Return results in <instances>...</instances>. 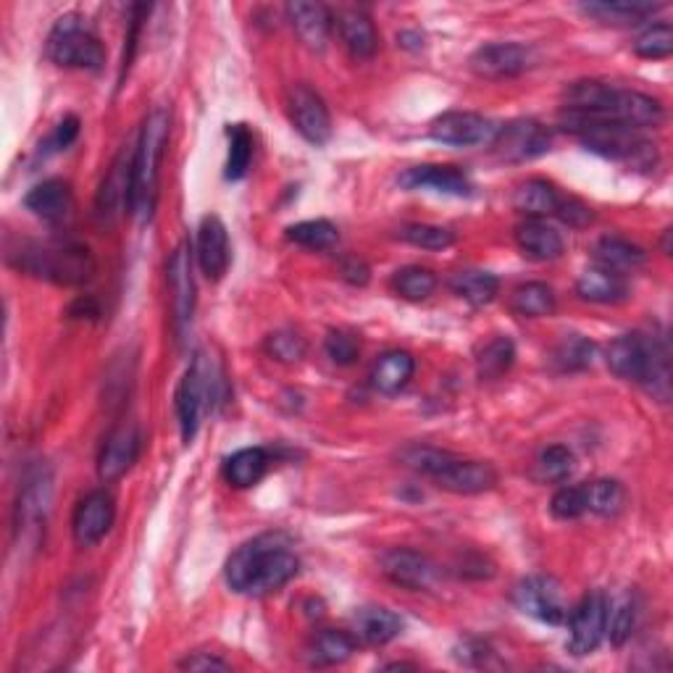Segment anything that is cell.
<instances>
[{
	"instance_id": "cell-1",
	"label": "cell",
	"mask_w": 673,
	"mask_h": 673,
	"mask_svg": "<svg viewBox=\"0 0 673 673\" xmlns=\"http://www.w3.org/2000/svg\"><path fill=\"white\" fill-rule=\"evenodd\" d=\"M297 571H301V558L290 539L280 532H269L248 539L232 553V558L227 560V585L240 595L263 598L287 587Z\"/></svg>"
},
{
	"instance_id": "cell-2",
	"label": "cell",
	"mask_w": 673,
	"mask_h": 673,
	"mask_svg": "<svg viewBox=\"0 0 673 673\" xmlns=\"http://www.w3.org/2000/svg\"><path fill=\"white\" fill-rule=\"evenodd\" d=\"M608 369L619 379L637 381L652 398L669 402L671 398V358L663 339L634 335L616 337L606 350Z\"/></svg>"
},
{
	"instance_id": "cell-3",
	"label": "cell",
	"mask_w": 673,
	"mask_h": 673,
	"mask_svg": "<svg viewBox=\"0 0 673 673\" xmlns=\"http://www.w3.org/2000/svg\"><path fill=\"white\" fill-rule=\"evenodd\" d=\"M9 263L19 272L61 284V287H82L93 280L95 269H98L90 248L74 240L24 242L17 253H9Z\"/></svg>"
},
{
	"instance_id": "cell-4",
	"label": "cell",
	"mask_w": 673,
	"mask_h": 673,
	"mask_svg": "<svg viewBox=\"0 0 673 673\" xmlns=\"http://www.w3.org/2000/svg\"><path fill=\"white\" fill-rule=\"evenodd\" d=\"M400 461L453 495H482V492L497 487V471L492 463L471 461V458H461L440 448H406L400 453Z\"/></svg>"
},
{
	"instance_id": "cell-5",
	"label": "cell",
	"mask_w": 673,
	"mask_h": 673,
	"mask_svg": "<svg viewBox=\"0 0 673 673\" xmlns=\"http://www.w3.org/2000/svg\"><path fill=\"white\" fill-rule=\"evenodd\" d=\"M171 114L166 106H156L145 116L140 140L132 156V213L137 221L153 219L158 203V179H161V161L169 145Z\"/></svg>"
},
{
	"instance_id": "cell-6",
	"label": "cell",
	"mask_w": 673,
	"mask_h": 673,
	"mask_svg": "<svg viewBox=\"0 0 673 673\" xmlns=\"http://www.w3.org/2000/svg\"><path fill=\"white\" fill-rule=\"evenodd\" d=\"M219 385L221 374L217 366L208 360L206 353H196V358H192L190 369L185 371L175 395L179 432H182L185 445H190L196 440L203 413L211 411L219 402Z\"/></svg>"
},
{
	"instance_id": "cell-7",
	"label": "cell",
	"mask_w": 673,
	"mask_h": 673,
	"mask_svg": "<svg viewBox=\"0 0 673 673\" xmlns=\"http://www.w3.org/2000/svg\"><path fill=\"white\" fill-rule=\"evenodd\" d=\"M45 53L55 66L90 69V72H98L106 61L98 34L80 13H66L55 22L51 34H48Z\"/></svg>"
},
{
	"instance_id": "cell-8",
	"label": "cell",
	"mask_w": 673,
	"mask_h": 673,
	"mask_svg": "<svg viewBox=\"0 0 673 673\" xmlns=\"http://www.w3.org/2000/svg\"><path fill=\"white\" fill-rule=\"evenodd\" d=\"M513 602L524 616L547 627H560L568 619L564 587L553 576H526L513 587Z\"/></svg>"
},
{
	"instance_id": "cell-9",
	"label": "cell",
	"mask_w": 673,
	"mask_h": 673,
	"mask_svg": "<svg viewBox=\"0 0 673 673\" xmlns=\"http://www.w3.org/2000/svg\"><path fill=\"white\" fill-rule=\"evenodd\" d=\"M553 137L545 124L534 119H513L503 127H497L495 140H492V150L500 161L505 164H526L534 158L545 156L550 150Z\"/></svg>"
},
{
	"instance_id": "cell-10",
	"label": "cell",
	"mask_w": 673,
	"mask_h": 673,
	"mask_svg": "<svg viewBox=\"0 0 673 673\" xmlns=\"http://www.w3.org/2000/svg\"><path fill=\"white\" fill-rule=\"evenodd\" d=\"M608 595L595 589L585 595L576 610H571V619H568V652L571 655L581 658L600 648L608 631Z\"/></svg>"
},
{
	"instance_id": "cell-11",
	"label": "cell",
	"mask_w": 673,
	"mask_h": 673,
	"mask_svg": "<svg viewBox=\"0 0 673 673\" xmlns=\"http://www.w3.org/2000/svg\"><path fill=\"white\" fill-rule=\"evenodd\" d=\"M166 274H169L175 335L177 343L182 345L192 329V316H196V280H192V255L187 242H182V245L171 253Z\"/></svg>"
},
{
	"instance_id": "cell-12",
	"label": "cell",
	"mask_w": 673,
	"mask_h": 673,
	"mask_svg": "<svg viewBox=\"0 0 673 673\" xmlns=\"http://www.w3.org/2000/svg\"><path fill=\"white\" fill-rule=\"evenodd\" d=\"M497 135V124L487 116L471 114V111H448L437 116L429 127V137L448 148H476V145H492Z\"/></svg>"
},
{
	"instance_id": "cell-13",
	"label": "cell",
	"mask_w": 673,
	"mask_h": 673,
	"mask_svg": "<svg viewBox=\"0 0 673 673\" xmlns=\"http://www.w3.org/2000/svg\"><path fill=\"white\" fill-rule=\"evenodd\" d=\"M537 64V53L532 45L522 43H490L476 48L469 59L471 72L482 80H513Z\"/></svg>"
},
{
	"instance_id": "cell-14",
	"label": "cell",
	"mask_w": 673,
	"mask_h": 673,
	"mask_svg": "<svg viewBox=\"0 0 673 673\" xmlns=\"http://www.w3.org/2000/svg\"><path fill=\"white\" fill-rule=\"evenodd\" d=\"M290 119H293L295 129L301 132V137L305 143L316 145L322 148L332 140V116L329 108L322 95L316 90H311L308 85H295L290 90Z\"/></svg>"
},
{
	"instance_id": "cell-15",
	"label": "cell",
	"mask_w": 673,
	"mask_h": 673,
	"mask_svg": "<svg viewBox=\"0 0 673 673\" xmlns=\"http://www.w3.org/2000/svg\"><path fill=\"white\" fill-rule=\"evenodd\" d=\"M116 522V500L106 490L90 492L76 503L72 516L74 543L80 547L98 545Z\"/></svg>"
},
{
	"instance_id": "cell-16",
	"label": "cell",
	"mask_w": 673,
	"mask_h": 673,
	"mask_svg": "<svg viewBox=\"0 0 673 673\" xmlns=\"http://www.w3.org/2000/svg\"><path fill=\"white\" fill-rule=\"evenodd\" d=\"M132 156H135V150H122L114 158L98 190V200H95L98 219L108 227H114L116 221L132 213Z\"/></svg>"
},
{
	"instance_id": "cell-17",
	"label": "cell",
	"mask_w": 673,
	"mask_h": 673,
	"mask_svg": "<svg viewBox=\"0 0 673 673\" xmlns=\"http://www.w3.org/2000/svg\"><path fill=\"white\" fill-rule=\"evenodd\" d=\"M143 450V429L135 421H124L106 437L98 455V476L103 482H116L135 466Z\"/></svg>"
},
{
	"instance_id": "cell-18",
	"label": "cell",
	"mask_w": 673,
	"mask_h": 673,
	"mask_svg": "<svg viewBox=\"0 0 673 673\" xmlns=\"http://www.w3.org/2000/svg\"><path fill=\"white\" fill-rule=\"evenodd\" d=\"M381 574L402 589L421 592L429 589L437 579V568L424 553L411 550V547H392L381 555Z\"/></svg>"
},
{
	"instance_id": "cell-19",
	"label": "cell",
	"mask_w": 673,
	"mask_h": 673,
	"mask_svg": "<svg viewBox=\"0 0 673 673\" xmlns=\"http://www.w3.org/2000/svg\"><path fill=\"white\" fill-rule=\"evenodd\" d=\"M53 500V474L48 466H38L30 471L24 479L22 495H19L17 505V529L22 534L40 532L45 524L48 511H51Z\"/></svg>"
},
{
	"instance_id": "cell-20",
	"label": "cell",
	"mask_w": 673,
	"mask_h": 673,
	"mask_svg": "<svg viewBox=\"0 0 673 673\" xmlns=\"http://www.w3.org/2000/svg\"><path fill=\"white\" fill-rule=\"evenodd\" d=\"M398 182L402 190H432L440 192V196L453 198H469L474 192V185H471V179L461 169L442 164L413 166V169L402 171Z\"/></svg>"
},
{
	"instance_id": "cell-21",
	"label": "cell",
	"mask_w": 673,
	"mask_h": 673,
	"mask_svg": "<svg viewBox=\"0 0 673 673\" xmlns=\"http://www.w3.org/2000/svg\"><path fill=\"white\" fill-rule=\"evenodd\" d=\"M198 266L203 272L206 280L219 282L224 280L229 272V263H232V248H229V234L224 221L219 217H206L198 227Z\"/></svg>"
},
{
	"instance_id": "cell-22",
	"label": "cell",
	"mask_w": 673,
	"mask_h": 673,
	"mask_svg": "<svg viewBox=\"0 0 673 673\" xmlns=\"http://www.w3.org/2000/svg\"><path fill=\"white\" fill-rule=\"evenodd\" d=\"M284 11H287L290 24H293V30L305 48L322 53L329 45L332 30H335V17H332V11L326 6L295 0V3H287Z\"/></svg>"
},
{
	"instance_id": "cell-23",
	"label": "cell",
	"mask_w": 673,
	"mask_h": 673,
	"mask_svg": "<svg viewBox=\"0 0 673 673\" xmlns=\"http://www.w3.org/2000/svg\"><path fill=\"white\" fill-rule=\"evenodd\" d=\"M27 211H32L34 217L48 221V224H61L72 213L74 198L72 187L64 179H45V182L34 185L24 198Z\"/></svg>"
},
{
	"instance_id": "cell-24",
	"label": "cell",
	"mask_w": 673,
	"mask_h": 673,
	"mask_svg": "<svg viewBox=\"0 0 673 673\" xmlns=\"http://www.w3.org/2000/svg\"><path fill=\"white\" fill-rule=\"evenodd\" d=\"M516 245L529 261L550 263L564 255V238L545 219H526L516 227Z\"/></svg>"
},
{
	"instance_id": "cell-25",
	"label": "cell",
	"mask_w": 673,
	"mask_h": 673,
	"mask_svg": "<svg viewBox=\"0 0 673 673\" xmlns=\"http://www.w3.org/2000/svg\"><path fill=\"white\" fill-rule=\"evenodd\" d=\"M337 27L339 38H343L353 59H374V53L379 51V34L369 13L364 9H343L337 13Z\"/></svg>"
},
{
	"instance_id": "cell-26",
	"label": "cell",
	"mask_w": 673,
	"mask_h": 673,
	"mask_svg": "<svg viewBox=\"0 0 673 673\" xmlns=\"http://www.w3.org/2000/svg\"><path fill=\"white\" fill-rule=\"evenodd\" d=\"M576 295L598 305H619L629 301V282L623 274L592 266L576 280Z\"/></svg>"
},
{
	"instance_id": "cell-27",
	"label": "cell",
	"mask_w": 673,
	"mask_h": 673,
	"mask_svg": "<svg viewBox=\"0 0 673 673\" xmlns=\"http://www.w3.org/2000/svg\"><path fill=\"white\" fill-rule=\"evenodd\" d=\"M416 374V360L406 350L385 353L371 369V385L381 395H398L411 385Z\"/></svg>"
},
{
	"instance_id": "cell-28",
	"label": "cell",
	"mask_w": 673,
	"mask_h": 673,
	"mask_svg": "<svg viewBox=\"0 0 673 673\" xmlns=\"http://www.w3.org/2000/svg\"><path fill=\"white\" fill-rule=\"evenodd\" d=\"M560 192L547 179H526L513 192V208L526 219H547L558 211Z\"/></svg>"
},
{
	"instance_id": "cell-29",
	"label": "cell",
	"mask_w": 673,
	"mask_h": 673,
	"mask_svg": "<svg viewBox=\"0 0 673 673\" xmlns=\"http://www.w3.org/2000/svg\"><path fill=\"white\" fill-rule=\"evenodd\" d=\"M595 261H598V266L610 269V272L623 274L627 276L629 272H637V269H642L644 263H648V253L640 245H634V242L623 240V238H600L598 245H595Z\"/></svg>"
},
{
	"instance_id": "cell-30",
	"label": "cell",
	"mask_w": 673,
	"mask_h": 673,
	"mask_svg": "<svg viewBox=\"0 0 673 673\" xmlns=\"http://www.w3.org/2000/svg\"><path fill=\"white\" fill-rule=\"evenodd\" d=\"M579 11L585 17L598 19L602 24H616V27H629L640 24L644 19H650L652 13L661 11V3H642V0H613V3H585L579 6Z\"/></svg>"
},
{
	"instance_id": "cell-31",
	"label": "cell",
	"mask_w": 673,
	"mask_h": 673,
	"mask_svg": "<svg viewBox=\"0 0 673 673\" xmlns=\"http://www.w3.org/2000/svg\"><path fill=\"white\" fill-rule=\"evenodd\" d=\"M269 453L263 448H245L224 461V479L232 487L248 490L259 484L269 471Z\"/></svg>"
},
{
	"instance_id": "cell-32",
	"label": "cell",
	"mask_w": 673,
	"mask_h": 673,
	"mask_svg": "<svg viewBox=\"0 0 673 673\" xmlns=\"http://www.w3.org/2000/svg\"><path fill=\"white\" fill-rule=\"evenodd\" d=\"M402 631V621L398 613L387 608H360L356 613V634L369 644H390L398 640Z\"/></svg>"
},
{
	"instance_id": "cell-33",
	"label": "cell",
	"mask_w": 673,
	"mask_h": 673,
	"mask_svg": "<svg viewBox=\"0 0 673 673\" xmlns=\"http://www.w3.org/2000/svg\"><path fill=\"white\" fill-rule=\"evenodd\" d=\"M450 290L453 295L466 301L474 308L490 305L500 293V280L490 272H479V269H466V272H455L450 276Z\"/></svg>"
},
{
	"instance_id": "cell-34",
	"label": "cell",
	"mask_w": 673,
	"mask_h": 673,
	"mask_svg": "<svg viewBox=\"0 0 673 673\" xmlns=\"http://www.w3.org/2000/svg\"><path fill=\"white\" fill-rule=\"evenodd\" d=\"M358 648V640L350 631L343 629H324L318 631L308 648V658L314 665H339L350 661Z\"/></svg>"
},
{
	"instance_id": "cell-35",
	"label": "cell",
	"mask_w": 673,
	"mask_h": 673,
	"mask_svg": "<svg viewBox=\"0 0 673 673\" xmlns=\"http://www.w3.org/2000/svg\"><path fill=\"white\" fill-rule=\"evenodd\" d=\"M511 311L522 318H543L555 311V293L545 282H526L513 290Z\"/></svg>"
},
{
	"instance_id": "cell-36",
	"label": "cell",
	"mask_w": 673,
	"mask_h": 673,
	"mask_svg": "<svg viewBox=\"0 0 673 673\" xmlns=\"http://www.w3.org/2000/svg\"><path fill=\"white\" fill-rule=\"evenodd\" d=\"M587 513L595 516H619L627 503V490L616 479H598V482L585 484Z\"/></svg>"
},
{
	"instance_id": "cell-37",
	"label": "cell",
	"mask_w": 673,
	"mask_h": 673,
	"mask_svg": "<svg viewBox=\"0 0 673 673\" xmlns=\"http://www.w3.org/2000/svg\"><path fill=\"white\" fill-rule=\"evenodd\" d=\"M516 364V345L511 337H495L479 350L476 371L482 379H500Z\"/></svg>"
},
{
	"instance_id": "cell-38",
	"label": "cell",
	"mask_w": 673,
	"mask_h": 673,
	"mask_svg": "<svg viewBox=\"0 0 673 673\" xmlns=\"http://www.w3.org/2000/svg\"><path fill=\"white\" fill-rule=\"evenodd\" d=\"M437 284H440V280H437V274L427 266H406L392 276L395 293H398L402 301L411 303H421L427 301V297H432Z\"/></svg>"
},
{
	"instance_id": "cell-39",
	"label": "cell",
	"mask_w": 673,
	"mask_h": 673,
	"mask_svg": "<svg viewBox=\"0 0 673 673\" xmlns=\"http://www.w3.org/2000/svg\"><path fill=\"white\" fill-rule=\"evenodd\" d=\"M595 358H598V348L592 339L581 335H566L553 353V364L560 371H585L595 364Z\"/></svg>"
},
{
	"instance_id": "cell-40",
	"label": "cell",
	"mask_w": 673,
	"mask_h": 673,
	"mask_svg": "<svg viewBox=\"0 0 673 673\" xmlns=\"http://www.w3.org/2000/svg\"><path fill=\"white\" fill-rule=\"evenodd\" d=\"M287 240L295 242V245H301V248H308V250H332L337 245L339 232L332 221L311 219V221H301V224L290 227Z\"/></svg>"
},
{
	"instance_id": "cell-41",
	"label": "cell",
	"mask_w": 673,
	"mask_h": 673,
	"mask_svg": "<svg viewBox=\"0 0 673 673\" xmlns=\"http://www.w3.org/2000/svg\"><path fill=\"white\" fill-rule=\"evenodd\" d=\"M229 137V156H227V179L238 182L248 175L250 161H253V135L245 124H232L227 129Z\"/></svg>"
},
{
	"instance_id": "cell-42",
	"label": "cell",
	"mask_w": 673,
	"mask_h": 673,
	"mask_svg": "<svg viewBox=\"0 0 673 673\" xmlns=\"http://www.w3.org/2000/svg\"><path fill=\"white\" fill-rule=\"evenodd\" d=\"M637 619H640V606H637V600L631 598V595L621 598L619 602H610L606 637H610V642H613L616 648H621L631 637V631H634Z\"/></svg>"
},
{
	"instance_id": "cell-43",
	"label": "cell",
	"mask_w": 673,
	"mask_h": 673,
	"mask_svg": "<svg viewBox=\"0 0 673 673\" xmlns=\"http://www.w3.org/2000/svg\"><path fill=\"white\" fill-rule=\"evenodd\" d=\"M634 53L640 55V59L648 61H661L669 59L673 53V30L671 24H652L644 30L640 38L634 40Z\"/></svg>"
},
{
	"instance_id": "cell-44",
	"label": "cell",
	"mask_w": 673,
	"mask_h": 673,
	"mask_svg": "<svg viewBox=\"0 0 673 673\" xmlns=\"http://www.w3.org/2000/svg\"><path fill=\"white\" fill-rule=\"evenodd\" d=\"M398 238L421 250H445L455 242L450 229L437 224H406L398 232Z\"/></svg>"
},
{
	"instance_id": "cell-45",
	"label": "cell",
	"mask_w": 673,
	"mask_h": 673,
	"mask_svg": "<svg viewBox=\"0 0 673 673\" xmlns=\"http://www.w3.org/2000/svg\"><path fill=\"white\" fill-rule=\"evenodd\" d=\"M266 353L280 364H301L308 353V343L301 332L295 329H280L266 337Z\"/></svg>"
},
{
	"instance_id": "cell-46",
	"label": "cell",
	"mask_w": 673,
	"mask_h": 673,
	"mask_svg": "<svg viewBox=\"0 0 673 673\" xmlns=\"http://www.w3.org/2000/svg\"><path fill=\"white\" fill-rule=\"evenodd\" d=\"M537 471L545 482H566L574 474V453L566 445L545 448L537 458Z\"/></svg>"
},
{
	"instance_id": "cell-47",
	"label": "cell",
	"mask_w": 673,
	"mask_h": 673,
	"mask_svg": "<svg viewBox=\"0 0 673 673\" xmlns=\"http://www.w3.org/2000/svg\"><path fill=\"white\" fill-rule=\"evenodd\" d=\"M550 511L560 522H574L587 513V495L585 484H574V487H560L550 500Z\"/></svg>"
},
{
	"instance_id": "cell-48",
	"label": "cell",
	"mask_w": 673,
	"mask_h": 673,
	"mask_svg": "<svg viewBox=\"0 0 673 673\" xmlns=\"http://www.w3.org/2000/svg\"><path fill=\"white\" fill-rule=\"evenodd\" d=\"M324 350H326V356H329L332 364L353 366L360 356V343H358L356 335H350V332L335 329V332H329V335H326Z\"/></svg>"
},
{
	"instance_id": "cell-49",
	"label": "cell",
	"mask_w": 673,
	"mask_h": 673,
	"mask_svg": "<svg viewBox=\"0 0 673 673\" xmlns=\"http://www.w3.org/2000/svg\"><path fill=\"white\" fill-rule=\"evenodd\" d=\"M555 217H558L560 221H564V224H568L571 229H581V227L592 224L595 213H592V208H589L587 203H581L579 198L560 196L558 211H555Z\"/></svg>"
},
{
	"instance_id": "cell-50",
	"label": "cell",
	"mask_w": 673,
	"mask_h": 673,
	"mask_svg": "<svg viewBox=\"0 0 673 673\" xmlns=\"http://www.w3.org/2000/svg\"><path fill=\"white\" fill-rule=\"evenodd\" d=\"M179 669L185 671H229V663L221 661L219 655H211V652H196V655H187Z\"/></svg>"
},
{
	"instance_id": "cell-51",
	"label": "cell",
	"mask_w": 673,
	"mask_h": 673,
	"mask_svg": "<svg viewBox=\"0 0 673 673\" xmlns=\"http://www.w3.org/2000/svg\"><path fill=\"white\" fill-rule=\"evenodd\" d=\"M76 135H80V119L76 116H66L64 122L59 124L53 132L51 137V148L53 150H61V148H69L76 140Z\"/></svg>"
},
{
	"instance_id": "cell-52",
	"label": "cell",
	"mask_w": 673,
	"mask_h": 673,
	"mask_svg": "<svg viewBox=\"0 0 673 673\" xmlns=\"http://www.w3.org/2000/svg\"><path fill=\"white\" fill-rule=\"evenodd\" d=\"M343 276L350 284H360V287H364V284L369 282V266H366V263L358 261V259H345L343 261Z\"/></svg>"
},
{
	"instance_id": "cell-53",
	"label": "cell",
	"mask_w": 673,
	"mask_h": 673,
	"mask_svg": "<svg viewBox=\"0 0 673 673\" xmlns=\"http://www.w3.org/2000/svg\"><path fill=\"white\" fill-rule=\"evenodd\" d=\"M69 314L80 316V318H85V316L95 318V316H98V303H95L93 297H82V301H76L72 305V311H69Z\"/></svg>"
},
{
	"instance_id": "cell-54",
	"label": "cell",
	"mask_w": 673,
	"mask_h": 673,
	"mask_svg": "<svg viewBox=\"0 0 673 673\" xmlns=\"http://www.w3.org/2000/svg\"><path fill=\"white\" fill-rule=\"evenodd\" d=\"M663 253L671 255V229H665V234H663Z\"/></svg>"
}]
</instances>
